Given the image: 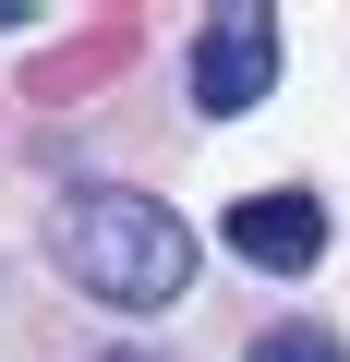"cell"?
Listing matches in <instances>:
<instances>
[{
    "mask_svg": "<svg viewBox=\"0 0 350 362\" xmlns=\"http://www.w3.org/2000/svg\"><path fill=\"white\" fill-rule=\"evenodd\" d=\"M13 13H37V0H0V25H13Z\"/></svg>",
    "mask_w": 350,
    "mask_h": 362,
    "instance_id": "6",
    "label": "cell"
},
{
    "mask_svg": "<svg viewBox=\"0 0 350 362\" xmlns=\"http://www.w3.org/2000/svg\"><path fill=\"white\" fill-rule=\"evenodd\" d=\"M49 254H61L97 302H121V314H169V302L194 290V230L169 218L157 194H133V181H85V194H61Z\"/></svg>",
    "mask_w": 350,
    "mask_h": 362,
    "instance_id": "1",
    "label": "cell"
},
{
    "mask_svg": "<svg viewBox=\"0 0 350 362\" xmlns=\"http://www.w3.org/2000/svg\"><path fill=\"white\" fill-rule=\"evenodd\" d=\"M254 362H350V350H338L326 326H266V338H254Z\"/></svg>",
    "mask_w": 350,
    "mask_h": 362,
    "instance_id": "4",
    "label": "cell"
},
{
    "mask_svg": "<svg viewBox=\"0 0 350 362\" xmlns=\"http://www.w3.org/2000/svg\"><path fill=\"white\" fill-rule=\"evenodd\" d=\"M182 73H194V109H218V121H230V109H254V97L278 85V13L230 0V13L194 37V61H182Z\"/></svg>",
    "mask_w": 350,
    "mask_h": 362,
    "instance_id": "2",
    "label": "cell"
},
{
    "mask_svg": "<svg viewBox=\"0 0 350 362\" xmlns=\"http://www.w3.org/2000/svg\"><path fill=\"white\" fill-rule=\"evenodd\" d=\"M230 254L266 266V278H302L326 254V206L302 194V181H290V194H254V206H230Z\"/></svg>",
    "mask_w": 350,
    "mask_h": 362,
    "instance_id": "3",
    "label": "cell"
},
{
    "mask_svg": "<svg viewBox=\"0 0 350 362\" xmlns=\"http://www.w3.org/2000/svg\"><path fill=\"white\" fill-rule=\"evenodd\" d=\"M97 362H157V350H97Z\"/></svg>",
    "mask_w": 350,
    "mask_h": 362,
    "instance_id": "5",
    "label": "cell"
}]
</instances>
